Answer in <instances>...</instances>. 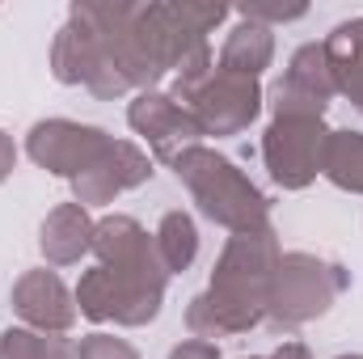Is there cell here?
I'll return each mask as SVG.
<instances>
[{
    "label": "cell",
    "instance_id": "cell-25",
    "mask_svg": "<svg viewBox=\"0 0 363 359\" xmlns=\"http://www.w3.org/2000/svg\"><path fill=\"white\" fill-rule=\"evenodd\" d=\"M338 359H363V355H338Z\"/></svg>",
    "mask_w": 363,
    "mask_h": 359
},
{
    "label": "cell",
    "instance_id": "cell-23",
    "mask_svg": "<svg viewBox=\"0 0 363 359\" xmlns=\"http://www.w3.org/2000/svg\"><path fill=\"white\" fill-rule=\"evenodd\" d=\"M13 170H17V144H13L9 131H0V182L9 178Z\"/></svg>",
    "mask_w": 363,
    "mask_h": 359
},
{
    "label": "cell",
    "instance_id": "cell-7",
    "mask_svg": "<svg viewBox=\"0 0 363 359\" xmlns=\"http://www.w3.org/2000/svg\"><path fill=\"white\" fill-rule=\"evenodd\" d=\"M51 77L60 85H85L93 97H106V101L131 93V85L118 77V68L101 51V43L93 38L81 21H72V17L55 30V43H51Z\"/></svg>",
    "mask_w": 363,
    "mask_h": 359
},
{
    "label": "cell",
    "instance_id": "cell-14",
    "mask_svg": "<svg viewBox=\"0 0 363 359\" xmlns=\"http://www.w3.org/2000/svg\"><path fill=\"white\" fill-rule=\"evenodd\" d=\"M93 224L89 211L81 203H60L55 211H47L43 228H38V250L51 267H72L93 250Z\"/></svg>",
    "mask_w": 363,
    "mask_h": 359
},
{
    "label": "cell",
    "instance_id": "cell-21",
    "mask_svg": "<svg viewBox=\"0 0 363 359\" xmlns=\"http://www.w3.org/2000/svg\"><path fill=\"white\" fill-rule=\"evenodd\" d=\"M77 355L81 359H140V351L127 343V338H114V334H89L77 343Z\"/></svg>",
    "mask_w": 363,
    "mask_h": 359
},
{
    "label": "cell",
    "instance_id": "cell-24",
    "mask_svg": "<svg viewBox=\"0 0 363 359\" xmlns=\"http://www.w3.org/2000/svg\"><path fill=\"white\" fill-rule=\"evenodd\" d=\"M267 359H313V355H308V347H304V343H279Z\"/></svg>",
    "mask_w": 363,
    "mask_h": 359
},
{
    "label": "cell",
    "instance_id": "cell-17",
    "mask_svg": "<svg viewBox=\"0 0 363 359\" xmlns=\"http://www.w3.org/2000/svg\"><path fill=\"white\" fill-rule=\"evenodd\" d=\"M321 178H330L338 190L363 194V131H330Z\"/></svg>",
    "mask_w": 363,
    "mask_h": 359
},
{
    "label": "cell",
    "instance_id": "cell-9",
    "mask_svg": "<svg viewBox=\"0 0 363 359\" xmlns=\"http://www.w3.org/2000/svg\"><path fill=\"white\" fill-rule=\"evenodd\" d=\"M127 123H131L135 136L148 140L152 157L165 161V165H174L186 148H194V144L203 140L194 114H190L182 101H174L169 93H161V89L135 93V101L127 106Z\"/></svg>",
    "mask_w": 363,
    "mask_h": 359
},
{
    "label": "cell",
    "instance_id": "cell-12",
    "mask_svg": "<svg viewBox=\"0 0 363 359\" xmlns=\"http://www.w3.org/2000/svg\"><path fill=\"white\" fill-rule=\"evenodd\" d=\"M13 313L30 326V330H43V334H68L77 326V296L64 287V279L55 270L38 267L26 270L17 283H13Z\"/></svg>",
    "mask_w": 363,
    "mask_h": 359
},
{
    "label": "cell",
    "instance_id": "cell-4",
    "mask_svg": "<svg viewBox=\"0 0 363 359\" xmlns=\"http://www.w3.org/2000/svg\"><path fill=\"white\" fill-rule=\"evenodd\" d=\"M165 275H123L110 267H93L77 283V313L89 321H114V326H148L161 313L165 300Z\"/></svg>",
    "mask_w": 363,
    "mask_h": 359
},
{
    "label": "cell",
    "instance_id": "cell-22",
    "mask_svg": "<svg viewBox=\"0 0 363 359\" xmlns=\"http://www.w3.org/2000/svg\"><path fill=\"white\" fill-rule=\"evenodd\" d=\"M169 359H220V351H216V343L186 338V343H178V347L169 351Z\"/></svg>",
    "mask_w": 363,
    "mask_h": 359
},
{
    "label": "cell",
    "instance_id": "cell-5",
    "mask_svg": "<svg viewBox=\"0 0 363 359\" xmlns=\"http://www.w3.org/2000/svg\"><path fill=\"white\" fill-rule=\"evenodd\" d=\"M330 127L308 114H274L267 136H262V161L274 186L283 190H304L321 174Z\"/></svg>",
    "mask_w": 363,
    "mask_h": 359
},
{
    "label": "cell",
    "instance_id": "cell-16",
    "mask_svg": "<svg viewBox=\"0 0 363 359\" xmlns=\"http://www.w3.org/2000/svg\"><path fill=\"white\" fill-rule=\"evenodd\" d=\"M274 60V30L258 26V21H237L220 47V60L216 68L220 72H233V77H262Z\"/></svg>",
    "mask_w": 363,
    "mask_h": 359
},
{
    "label": "cell",
    "instance_id": "cell-18",
    "mask_svg": "<svg viewBox=\"0 0 363 359\" xmlns=\"http://www.w3.org/2000/svg\"><path fill=\"white\" fill-rule=\"evenodd\" d=\"M152 241H157V254H161L169 275L186 270L199 258V228H194V220L186 211H165L157 233H152Z\"/></svg>",
    "mask_w": 363,
    "mask_h": 359
},
{
    "label": "cell",
    "instance_id": "cell-20",
    "mask_svg": "<svg viewBox=\"0 0 363 359\" xmlns=\"http://www.w3.org/2000/svg\"><path fill=\"white\" fill-rule=\"evenodd\" d=\"M237 13H241V21H258V26H287V21H300V17H308V4H279V0H245V4H237Z\"/></svg>",
    "mask_w": 363,
    "mask_h": 359
},
{
    "label": "cell",
    "instance_id": "cell-19",
    "mask_svg": "<svg viewBox=\"0 0 363 359\" xmlns=\"http://www.w3.org/2000/svg\"><path fill=\"white\" fill-rule=\"evenodd\" d=\"M0 359H81L77 343L64 334H43V330H4L0 334Z\"/></svg>",
    "mask_w": 363,
    "mask_h": 359
},
{
    "label": "cell",
    "instance_id": "cell-13",
    "mask_svg": "<svg viewBox=\"0 0 363 359\" xmlns=\"http://www.w3.org/2000/svg\"><path fill=\"white\" fill-rule=\"evenodd\" d=\"M148 178H152V157L144 148H135L131 140H114L110 153L93 170H85L81 178H72V194L89 211V207L114 203L123 190H135V186H144Z\"/></svg>",
    "mask_w": 363,
    "mask_h": 359
},
{
    "label": "cell",
    "instance_id": "cell-11",
    "mask_svg": "<svg viewBox=\"0 0 363 359\" xmlns=\"http://www.w3.org/2000/svg\"><path fill=\"white\" fill-rule=\"evenodd\" d=\"M93 254H97V267L123 270V275H165L169 279L152 233L131 216H101L93 224Z\"/></svg>",
    "mask_w": 363,
    "mask_h": 359
},
{
    "label": "cell",
    "instance_id": "cell-1",
    "mask_svg": "<svg viewBox=\"0 0 363 359\" xmlns=\"http://www.w3.org/2000/svg\"><path fill=\"white\" fill-rule=\"evenodd\" d=\"M279 258H283V250H279V237L271 224L233 233L211 270L207 292L194 296L186 309V330L203 343H216V338H233V334L262 326Z\"/></svg>",
    "mask_w": 363,
    "mask_h": 359
},
{
    "label": "cell",
    "instance_id": "cell-2",
    "mask_svg": "<svg viewBox=\"0 0 363 359\" xmlns=\"http://www.w3.org/2000/svg\"><path fill=\"white\" fill-rule=\"evenodd\" d=\"M174 174L211 224L228 233H250L271 224V199L216 148H203V144L186 148L174 161Z\"/></svg>",
    "mask_w": 363,
    "mask_h": 359
},
{
    "label": "cell",
    "instance_id": "cell-3",
    "mask_svg": "<svg viewBox=\"0 0 363 359\" xmlns=\"http://www.w3.org/2000/svg\"><path fill=\"white\" fill-rule=\"evenodd\" d=\"M351 287V270L338 263H325L317 254H283L271 279V296H267V321L279 334L300 330L308 321H317L321 313H330V304Z\"/></svg>",
    "mask_w": 363,
    "mask_h": 359
},
{
    "label": "cell",
    "instance_id": "cell-10",
    "mask_svg": "<svg viewBox=\"0 0 363 359\" xmlns=\"http://www.w3.org/2000/svg\"><path fill=\"white\" fill-rule=\"evenodd\" d=\"M334 93L338 89H334V72H330L325 47L321 43H304V47L291 51L283 81L271 89V114H308V118H321Z\"/></svg>",
    "mask_w": 363,
    "mask_h": 359
},
{
    "label": "cell",
    "instance_id": "cell-15",
    "mask_svg": "<svg viewBox=\"0 0 363 359\" xmlns=\"http://www.w3.org/2000/svg\"><path fill=\"white\" fill-rule=\"evenodd\" d=\"M321 47H325L330 72H334V89L363 114V17L338 21Z\"/></svg>",
    "mask_w": 363,
    "mask_h": 359
},
{
    "label": "cell",
    "instance_id": "cell-6",
    "mask_svg": "<svg viewBox=\"0 0 363 359\" xmlns=\"http://www.w3.org/2000/svg\"><path fill=\"white\" fill-rule=\"evenodd\" d=\"M114 136H106L93 123H72V118H43L30 127L26 136V157L55 174V178H81L85 170H93L106 153H110Z\"/></svg>",
    "mask_w": 363,
    "mask_h": 359
},
{
    "label": "cell",
    "instance_id": "cell-8",
    "mask_svg": "<svg viewBox=\"0 0 363 359\" xmlns=\"http://www.w3.org/2000/svg\"><path fill=\"white\" fill-rule=\"evenodd\" d=\"M262 85L254 77H233V72H211L194 97L186 101V110L194 114L203 136H241L258 114H262Z\"/></svg>",
    "mask_w": 363,
    "mask_h": 359
}]
</instances>
